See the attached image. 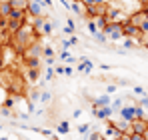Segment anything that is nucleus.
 Returning a JSON list of instances; mask_svg holds the SVG:
<instances>
[{"mask_svg": "<svg viewBox=\"0 0 148 140\" xmlns=\"http://www.w3.org/2000/svg\"><path fill=\"white\" fill-rule=\"evenodd\" d=\"M102 34H104L106 38H110V40H120V38H124V34H122V24L108 22L106 26H104Z\"/></svg>", "mask_w": 148, "mask_h": 140, "instance_id": "obj_1", "label": "nucleus"}, {"mask_svg": "<svg viewBox=\"0 0 148 140\" xmlns=\"http://www.w3.org/2000/svg\"><path fill=\"white\" fill-rule=\"evenodd\" d=\"M130 130H132L134 134H144L148 130V120L146 118H134V120L130 122Z\"/></svg>", "mask_w": 148, "mask_h": 140, "instance_id": "obj_2", "label": "nucleus"}, {"mask_svg": "<svg viewBox=\"0 0 148 140\" xmlns=\"http://www.w3.org/2000/svg\"><path fill=\"white\" fill-rule=\"evenodd\" d=\"M28 14H30V16H36V18H46L44 8H42V4H40L38 0H32V2L28 4Z\"/></svg>", "mask_w": 148, "mask_h": 140, "instance_id": "obj_3", "label": "nucleus"}, {"mask_svg": "<svg viewBox=\"0 0 148 140\" xmlns=\"http://www.w3.org/2000/svg\"><path fill=\"white\" fill-rule=\"evenodd\" d=\"M118 112H120V118L128 120V122H132V120L136 118V104H132V106H122Z\"/></svg>", "mask_w": 148, "mask_h": 140, "instance_id": "obj_4", "label": "nucleus"}, {"mask_svg": "<svg viewBox=\"0 0 148 140\" xmlns=\"http://www.w3.org/2000/svg\"><path fill=\"white\" fill-rule=\"evenodd\" d=\"M112 106H104V108H92V114L96 118H100V120H108V118L112 116Z\"/></svg>", "mask_w": 148, "mask_h": 140, "instance_id": "obj_5", "label": "nucleus"}, {"mask_svg": "<svg viewBox=\"0 0 148 140\" xmlns=\"http://www.w3.org/2000/svg\"><path fill=\"white\" fill-rule=\"evenodd\" d=\"M22 62L26 68H40L42 66V58H24L22 56Z\"/></svg>", "mask_w": 148, "mask_h": 140, "instance_id": "obj_6", "label": "nucleus"}, {"mask_svg": "<svg viewBox=\"0 0 148 140\" xmlns=\"http://www.w3.org/2000/svg\"><path fill=\"white\" fill-rule=\"evenodd\" d=\"M94 68V64L88 60V58H80V66H78V72H82V74H88L90 70Z\"/></svg>", "mask_w": 148, "mask_h": 140, "instance_id": "obj_7", "label": "nucleus"}, {"mask_svg": "<svg viewBox=\"0 0 148 140\" xmlns=\"http://www.w3.org/2000/svg\"><path fill=\"white\" fill-rule=\"evenodd\" d=\"M10 12H12V4H10V0L0 2V16H2V18H10Z\"/></svg>", "mask_w": 148, "mask_h": 140, "instance_id": "obj_8", "label": "nucleus"}, {"mask_svg": "<svg viewBox=\"0 0 148 140\" xmlns=\"http://www.w3.org/2000/svg\"><path fill=\"white\" fill-rule=\"evenodd\" d=\"M104 106H110V98H108V94L96 98V100H94V104H92V108H104Z\"/></svg>", "mask_w": 148, "mask_h": 140, "instance_id": "obj_9", "label": "nucleus"}, {"mask_svg": "<svg viewBox=\"0 0 148 140\" xmlns=\"http://www.w3.org/2000/svg\"><path fill=\"white\" fill-rule=\"evenodd\" d=\"M56 128H58V132H60V134H66V132L70 130L68 122H60V124H56Z\"/></svg>", "mask_w": 148, "mask_h": 140, "instance_id": "obj_10", "label": "nucleus"}, {"mask_svg": "<svg viewBox=\"0 0 148 140\" xmlns=\"http://www.w3.org/2000/svg\"><path fill=\"white\" fill-rule=\"evenodd\" d=\"M38 98H40V102H44V104H46V102L50 100V92H46V90H44V92H40V96H38Z\"/></svg>", "mask_w": 148, "mask_h": 140, "instance_id": "obj_11", "label": "nucleus"}, {"mask_svg": "<svg viewBox=\"0 0 148 140\" xmlns=\"http://www.w3.org/2000/svg\"><path fill=\"white\" fill-rule=\"evenodd\" d=\"M54 74H56V72H54V68H46V72H44V80H50Z\"/></svg>", "mask_w": 148, "mask_h": 140, "instance_id": "obj_12", "label": "nucleus"}, {"mask_svg": "<svg viewBox=\"0 0 148 140\" xmlns=\"http://www.w3.org/2000/svg\"><path fill=\"white\" fill-rule=\"evenodd\" d=\"M58 56H60V58H62V60H70V58H72V56H70V52H68V50H62V52H60V54H58Z\"/></svg>", "mask_w": 148, "mask_h": 140, "instance_id": "obj_13", "label": "nucleus"}, {"mask_svg": "<svg viewBox=\"0 0 148 140\" xmlns=\"http://www.w3.org/2000/svg\"><path fill=\"white\" fill-rule=\"evenodd\" d=\"M130 140H146V138H144L142 134H134V132H132V134H130Z\"/></svg>", "mask_w": 148, "mask_h": 140, "instance_id": "obj_14", "label": "nucleus"}, {"mask_svg": "<svg viewBox=\"0 0 148 140\" xmlns=\"http://www.w3.org/2000/svg\"><path fill=\"white\" fill-rule=\"evenodd\" d=\"M74 44H78V38H76V36H70V40H68V46H74Z\"/></svg>", "mask_w": 148, "mask_h": 140, "instance_id": "obj_15", "label": "nucleus"}, {"mask_svg": "<svg viewBox=\"0 0 148 140\" xmlns=\"http://www.w3.org/2000/svg\"><path fill=\"white\" fill-rule=\"evenodd\" d=\"M54 72H56L58 76H62V74H64V66H56V68H54Z\"/></svg>", "mask_w": 148, "mask_h": 140, "instance_id": "obj_16", "label": "nucleus"}, {"mask_svg": "<svg viewBox=\"0 0 148 140\" xmlns=\"http://www.w3.org/2000/svg\"><path fill=\"white\" fill-rule=\"evenodd\" d=\"M64 74H66V76H72V68H70V66H64Z\"/></svg>", "mask_w": 148, "mask_h": 140, "instance_id": "obj_17", "label": "nucleus"}, {"mask_svg": "<svg viewBox=\"0 0 148 140\" xmlns=\"http://www.w3.org/2000/svg\"><path fill=\"white\" fill-rule=\"evenodd\" d=\"M134 92H136V94H140V96H146V92H144V90H142V88H138V86H136V88H134Z\"/></svg>", "mask_w": 148, "mask_h": 140, "instance_id": "obj_18", "label": "nucleus"}, {"mask_svg": "<svg viewBox=\"0 0 148 140\" xmlns=\"http://www.w3.org/2000/svg\"><path fill=\"white\" fill-rule=\"evenodd\" d=\"M78 130H80V132H82V134H84V132H88V126H86V124H82V126H80V128H78Z\"/></svg>", "mask_w": 148, "mask_h": 140, "instance_id": "obj_19", "label": "nucleus"}, {"mask_svg": "<svg viewBox=\"0 0 148 140\" xmlns=\"http://www.w3.org/2000/svg\"><path fill=\"white\" fill-rule=\"evenodd\" d=\"M42 2H44L46 6H52V0H42Z\"/></svg>", "mask_w": 148, "mask_h": 140, "instance_id": "obj_20", "label": "nucleus"}, {"mask_svg": "<svg viewBox=\"0 0 148 140\" xmlns=\"http://www.w3.org/2000/svg\"><path fill=\"white\" fill-rule=\"evenodd\" d=\"M0 22H2V16H0Z\"/></svg>", "mask_w": 148, "mask_h": 140, "instance_id": "obj_21", "label": "nucleus"}]
</instances>
